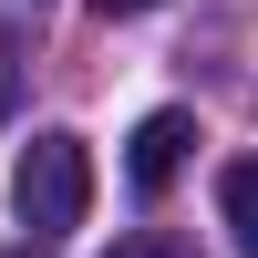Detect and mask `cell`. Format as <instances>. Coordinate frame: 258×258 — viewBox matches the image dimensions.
Segmentation results:
<instances>
[{"label": "cell", "instance_id": "cell-4", "mask_svg": "<svg viewBox=\"0 0 258 258\" xmlns=\"http://www.w3.org/2000/svg\"><path fill=\"white\" fill-rule=\"evenodd\" d=\"M103 258H197V248H186L176 227H135V238H114Z\"/></svg>", "mask_w": 258, "mask_h": 258}, {"label": "cell", "instance_id": "cell-2", "mask_svg": "<svg viewBox=\"0 0 258 258\" xmlns=\"http://www.w3.org/2000/svg\"><path fill=\"white\" fill-rule=\"evenodd\" d=\"M186 145H197V114H176V103L135 124V155H124V176H135V197H165V186H176Z\"/></svg>", "mask_w": 258, "mask_h": 258}, {"label": "cell", "instance_id": "cell-6", "mask_svg": "<svg viewBox=\"0 0 258 258\" xmlns=\"http://www.w3.org/2000/svg\"><path fill=\"white\" fill-rule=\"evenodd\" d=\"M124 11H155V0H103V21H124Z\"/></svg>", "mask_w": 258, "mask_h": 258}, {"label": "cell", "instance_id": "cell-5", "mask_svg": "<svg viewBox=\"0 0 258 258\" xmlns=\"http://www.w3.org/2000/svg\"><path fill=\"white\" fill-rule=\"evenodd\" d=\"M11 103H21V52L0 41V114H11Z\"/></svg>", "mask_w": 258, "mask_h": 258}, {"label": "cell", "instance_id": "cell-3", "mask_svg": "<svg viewBox=\"0 0 258 258\" xmlns=\"http://www.w3.org/2000/svg\"><path fill=\"white\" fill-rule=\"evenodd\" d=\"M217 217H227V238H238V258H258V155L217 165Z\"/></svg>", "mask_w": 258, "mask_h": 258}, {"label": "cell", "instance_id": "cell-1", "mask_svg": "<svg viewBox=\"0 0 258 258\" xmlns=\"http://www.w3.org/2000/svg\"><path fill=\"white\" fill-rule=\"evenodd\" d=\"M11 207H21V227H31V248L62 238V227H83V207H93V155H83V135H31L21 145Z\"/></svg>", "mask_w": 258, "mask_h": 258}]
</instances>
